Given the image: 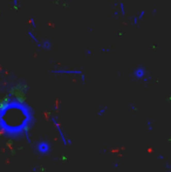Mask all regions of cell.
I'll use <instances>...</instances> for the list:
<instances>
[{
  "label": "cell",
  "instance_id": "1",
  "mask_svg": "<svg viewBox=\"0 0 171 172\" xmlns=\"http://www.w3.org/2000/svg\"><path fill=\"white\" fill-rule=\"evenodd\" d=\"M36 151H38V153L42 154V156H45V154H48L49 151H51V144H49L48 142H46V141H40L39 143H36Z\"/></svg>",
  "mask_w": 171,
  "mask_h": 172
}]
</instances>
